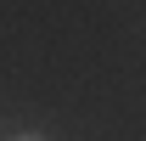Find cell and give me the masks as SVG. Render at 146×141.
Instances as JSON below:
<instances>
[{"instance_id": "1", "label": "cell", "mask_w": 146, "mask_h": 141, "mask_svg": "<svg viewBox=\"0 0 146 141\" xmlns=\"http://www.w3.org/2000/svg\"><path fill=\"white\" fill-rule=\"evenodd\" d=\"M11 141H51V136H11Z\"/></svg>"}]
</instances>
